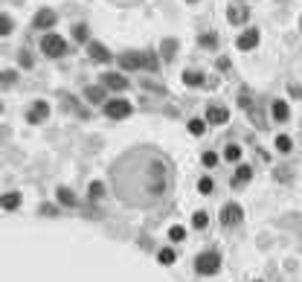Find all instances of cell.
Listing matches in <instances>:
<instances>
[{
  "instance_id": "1",
  "label": "cell",
  "mask_w": 302,
  "mask_h": 282,
  "mask_svg": "<svg viewBox=\"0 0 302 282\" xmlns=\"http://www.w3.org/2000/svg\"><path fill=\"white\" fill-rule=\"evenodd\" d=\"M116 195L128 204H151L169 189V163L160 151L137 149L113 166Z\"/></svg>"
},
{
  "instance_id": "2",
  "label": "cell",
  "mask_w": 302,
  "mask_h": 282,
  "mask_svg": "<svg viewBox=\"0 0 302 282\" xmlns=\"http://www.w3.org/2000/svg\"><path fill=\"white\" fill-rule=\"evenodd\" d=\"M116 61H119L122 70H151V73L160 70V59L151 50L148 52H122Z\"/></svg>"
},
{
  "instance_id": "3",
  "label": "cell",
  "mask_w": 302,
  "mask_h": 282,
  "mask_svg": "<svg viewBox=\"0 0 302 282\" xmlns=\"http://www.w3.org/2000/svg\"><path fill=\"white\" fill-rule=\"evenodd\" d=\"M195 271L201 273V276H215V273L221 271V253L218 250H203L195 256Z\"/></svg>"
},
{
  "instance_id": "4",
  "label": "cell",
  "mask_w": 302,
  "mask_h": 282,
  "mask_svg": "<svg viewBox=\"0 0 302 282\" xmlns=\"http://www.w3.org/2000/svg\"><path fill=\"white\" fill-rule=\"evenodd\" d=\"M41 52H44L47 59H64V55L70 52V47H67V41L61 38V35L50 32V35L41 38Z\"/></svg>"
},
{
  "instance_id": "5",
  "label": "cell",
  "mask_w": 302,
  "mask_h": 282,
  "mask_svg": "<svg viewBox=\"0 0 302 282\" xmlns=\"http://www.w3.org/2000/svg\"><path fill=\"white\" fill-rule=\"evenodd\" d=\"M102 111H105V117H111V120H128L134 114V105L128 99H108L102 105Z\"/></svg>"
},
{
  "instance_id": "6",
  "label": "cell",
  "mask_w": 302,
  "mask_h": 282,
  "mask_svg": "<svg viewBox=\"0 0 302 282\" xmlns=\"http://www.w3.org/2000/svg\"><path fill=\"white\" fill-rule=\"evenodd\" d=\"M47 120H50V105H47L44 99L32 102L29 111H26V122H32V125H41V122H47Z\"/></svg>"
},
{
  "instance_id": "7",
  "label": "cell",
  "mask_w": 302,
  "mask_h": 282,
  "mask_svg": "<svg viewBox=\"0 0 302 282\" xmlns=\"http://www.w3.org/2000/svg\"><path fill=\"white\" fill-rule=\"evenodd\" d=\"M241 221H244V210H241L235 201H230V204L221 210V224H227V227H235V224H241Z\"/></svg>"
},
{
  "instance_id": "8",
  "label": "cell",
  "mask_w": 302,
  "mask_h": 282,
  "mask_svg": "<svg viewBox=\"0 0 302 282\" xmlns=\"http://www.w3.org/2000/svg\"><path fill=\"white\" fill-rule=\"evenodd\" d=\"M102 88L105 91H128V79L122 73L108 70V73H102Z\"/></svg>"
},
{
  "instance_id": "9",
  "label": "cell",
  "mask_w": 302,
  "mask_h": 282,
  "mask_svg": "<svg viewBox=\"0 0 302 282\" xmlns=\"http://www.w3.org/2000/svg\"><path fill=\"white\" fill-rule=\"evenodd\" d=\"M84 47H87L90 61H96V64H108V61H111V52H108V47H105L102 41H87Z\"/></svg>"
},
{
  "instance_id": "10",
  "label": "cell",
  "mask_w": 302,
  "mask_h": 282,
  "mask_svg": "<svg viewBox=\"0 0 302 282\" xmlns=\"http://www.w3.org/2000/svg\"><path fill=\"white\" fill-rule=\"evenodd\" d=\"M259 38H262V35H259V30H244L241 35H238V41H235V47H238V50L241 52H250V50H256V47H259Z\"/></svg>"
},
{
  "instance_id": "11",
  "label": "cell",
  "mask_w": 302,
  "mask_h": 282,
  "mask_svg": "<svg viewBox=\"0 0 302 282\" xmlns=\"http://www.w3.org/2000/svg\"><path fill=\"white\" fill-rule=\"evenodd\" d=\"M230 122V111L224 105H209L206 108V125H227Z\"/></svg>"
},
{
  "instance_id": "12",
  "label": "cell",
  "mask_w": 302,
  "mask_h": 282,
  "mask_svg": "<svg viewBox=\"0 0 302 282\" xmlns=\"http://www.w3.org/2000/svg\"><path fill=\"white\" fill-rule=\"evenodd\" d=\"M32 23H35V30H52V26L58 23V18H55L52 9H38L35 18H32Z\"/></svg>"
},
{
  "instance_id": "13",
  "label": "cell",
  "mask_w": 302,
  "mask_h": 282,
  "mask_svg": "<svg viewBox=\"0 0 302 282\" xmlns=\"http://www.w3.org/2000/svg\"><path fill=\"white\" fill-rule=\"evenodd\" d=\"M247 18H250V9H247L244 3H230V9H227V20H230L232 26H241Z\"/></svg>"
},
{
  "instance_id": "14",
  "label": "cell",
  "mask_w": 302,
  "mask_h": 282,
  "mask_svg": "<svg viewBox=\"0 0 302 282\" xmlns=\"http://www.w3.org/2000/svg\"><path fill=\"white\" fill-rule=\"evenodd\" d=\"M250 181H253V169L247 166V163H238V169H235V175H232V186H235V189H244Z\"/></svg>"
},
{
  "instance_id": "15",
  "label": "cell",
  "mask_w": 302,
  "mask_h": 282,
  "mask_svg": "<svg viewBox=\"0 0 302 282\" xmlns=\"http://www.w3.org/2000/svg\"><path fill=\"white\" fill-rule=\"evenodd\" d=\"M270 114H273V120L276 122H285V120H291V108H288V102L285 99H276L270 105Z\"/></svg>"
},
{
  "instance_id": "16",
  "label": "cell",
  "mask_w": 302,
  "mask_h": 282,
  "mask_svg": "<svg viewBox=\"0 0 302 282\" xmlns=\"http://www.w3.org/2000/svg\"><path fill=\"white\" fill-rule=\"evenodd\" d=\"M84 99L87 102H93V105H105V88H102V84H90V88H87V91H84Z\"/></svg>"
},
{
  "instance_id": "17",
  "label": "cell",
  "mask_w": 302,
  "mask_h": 282,
  "mask_svg": "<svg viewBox=\"0 0 302 282\" xmlns=\"http://www.w3.org/2000/svg\"><path fill=\"white\" fill-rule=\"evenodd\" d=\"M177 47H180V44H177V38H166L160 44V55H163V61H171L174 59V55H177Z\"/></svg>"
},
{
  "instance_id": "18",
  "label": "cell",
  "mask_w": 302,
  "mask_h": 282,
  "mask_svg": "<svg viewBox=\"0 0 302 282\" xmlns=\"http://www.w3.org/2000/svg\"><path fill=\"white\" fill-rule=\"evenodd\" d=\"M203 73L201 70H183V84H186V88H201L203 84Z\"/></svg>"
},
{
  "instance_id": "19",
  "label": "cell",
  "mask_w": 302,
  "mask_h": 282,
  "mask_svg": "<svg viewBox=\"0 0 302 282\" xmlns=\"http://www.w3.org/2000/svg\"><path fill=\"white\" fill-rule=\"evenodd\" d=\"M20 201H23V198H20V192H6V195L0 198V207L12 212V210H18V207H20Z\"/></svg>"
},
{
  "instance_id": "20",
  "label": "cell",
  "mask_w": 302,
  "mask_h": 282,
  "mask_svg": "<svg viewBox=\"0 0 302 282\" xmlns=\"http://www.w3.org/2000/svg\"><path fill=\"white\" fill-rule=\"evenodd\" d=\"M55 198H58V204H64V207H76V192L67 189V186H58V189H55Z\"/></svg>"
},
{
  "instance_id": "21",
  "label": "cell",
  "mask_w": 302,
  "mask_h": 282,
  "mask_svg": "<svg viewBox=\"0 0 302 282\" xmlns=\"http://www.w3.org/2000/svg\"><path fill=\"white\" fill-rule=\"evenodd\" d=\"M198 47H203V50H215V47H218V35H215V32H203V35H198Z\"/></svg>"
},
{
  "instance_id": "22",
  "label": "cell",
  "mask_w": 302,
  "mask_h": 282,
  "mask_svg": "<svg viewBox=\"0 0 302 282\" xmlns=\"http://www.w3.org/2000/svg\"><path fill=\"white\" fill-rule=\"evenodd\" d=\"M73 38L79 41V44H87V41H90V30H87V23H76V26H73Z\"/></svg>"
},
{
  "instance_id": "23",
  "label": "cell",
  "mask_w": 302,
  "mask_h": 282,
  "mask_svg": "<svg viewBox=\"0 0 302 282\" xmlns=\"http://www.w3.org/2000/svg\"><path fill=\"white\" fill-rule=\"evenodd\" d=\"M224 160L238 163V160H241V146H235V143H230V146L224 149Z\"/></svg>"
},
{
  "instance_id": "24",
  "label": "cell",
  "mask_w": 302,
  "mask_h": 282,
  "mask_svg": "<svg viewBox=\"0 0 302 282\" xmlns=\"http://www.w3.org/2000/svg\"><path fill=\"white\" fill-rule=\"evenodd\" d=\"M157 262H160V265H174V262H177V253L171 250V247H163V250L157 253Z\"/></svg>"
},
{
  "instance_id": "25",
  "label": "cell",
  "mask_w": 302,
  "mask_h": 282,
  "mask_svg": "<svg viewBox=\"0 0 302 282\" xmlns=\"http://www.w3.org/2000/svg\"><path fill=\"white\" fill-rule=\"evenodd\" d=\"M189 134L192 137H203V131H206V120H189Z\"/></svg>"
},
{
  "instance_id": "26",
  "label": "cell",
  "mask_w": 302,
  "mask_h": 282,
  "mask_svg": "<svg viewBox=\"0 0 302 282\" xmlns=\"http://www.w3.org/2000/svg\"><path fill=\"white\" fill-rule=\"evenodd\" d=\"M291 149H293V140L288 137V134H279V137H276V151H282V154H288Z\"/></svg>"
},
{
  "instance_id": "27",
  "label": "cell",
  "mask_w": 302,
  "mask_h": 282,
  "mask_svg": "<svg viewBox=\"0 0 302 282\" xmlns=\"http://www.w3.org/2000/svg\"><path fill=\"white\" fill-rule=\"evenodd\" d=\"M87 195H90V201H102V195H105V183H102V181H93L90 189H87Z\"/></svg>"
},
{
  "instance_id": "28",
  "label": "cell",
  "mask_w": 302,
  "mask_h": 282,
  "mask_svg": "<svg viewBox=\"0 0 302 282\" xmlns=\"http://www.w3.org/2000/svg\"><path fill=\"white\" fill-rule=\"evenodd\" d=\"M206 224H209V215H206V212H195V215H192V227H195V230H206Z\"/></svg>"
},
{
  "instance_id": "29",
  "label": "cell",
  "mask_w": 302,
  "mask_h": 282,
  "mask_svg": "<svg viewBox=\"0 0 302 282\" xmlns=\"http://www.w3.org/2000/svg\"><path fill=\"white\" fill-rule=\"evenodd\" d=\"M201 163L206 166V169H212V166H218V163H221V157H218L215 151H203V154H201Z\"/></svg>"
},
{
  "instance_id": "30",
  "label": "cell",
  "mask_w": 302,
  "mask_h": 282,
  "mask_svg": "<svg viewBox=\"0 0 302 282\" xmlns=\"http://www.w3.org/2000/svg\"><path fill=\"white\" fill-rule=\"evenodd\" d=\"M12 30H15V20H12L9 15H0V38H3V35H9Z\"/></svg>"
},
{
  "instance_id": "31",
  "label": "cell",
  "mask_w": 302,
  "mask_h": 282,
  "mask_svg": "<svg viewBox=\"0 0 302 282\" xmlns=\"http://www.w3.org/2000/svg\"><path fill=\"white\" fill-rule=\"evenodd\" d=\"M212 189H215V181H212V178H201V181H198V192H201V195H212Z\"/></svg>"
},
{
  "instance_id": "32",
  "label": "cell",
  "mask_w": 302,
  "mask_h": 282,
  "mask_svg": "<svg viewBox=\"0 0 302 282\" xmlns=\"http://www.w3.org/2000/svg\"><path fill=\"white\" fill-rule=\"evenodd\" d=\"M15 81H18V73H15V70H3V73H0V84H3V88H9V84H15Z\"/></svg>"
},
{
  "instance_id": "33",
  "label": "cell",
  "mask_w": 302,
  "mask_h": 282,
  "mask_svg": "<svg viewBox=\"0 0 302 282\" xmlns=\"http://www.w3.org/2000/svg\"><path fill=\"white\" fill-rule=\"evenodd\" d=\"M169 239L171 242H183V239H186V230H183L180 224H174V227L169 230Z\"/></svg>"
},
{
  "instance_id": "34",
  "label": "cell",
  "mask_w": 302,
  "mask_h": 282,
  "mask_svg": "<svg viewBox=\"0 0 302 282\" xmlns=\"http://www.w3.org/2000/svg\"><path fill=\"white\" fill-rule=\"evenodd\" d=\"M238 105H241V108H250V105H253V96H250V91H247V88H241V91H238Z\"/></svg>"
},
{
  "instance_id": "35",
  "label": "cell",
  "mask_w": 302,
  "mask_h": 282,
  "mask_svg": "<svg viewBox=\"0 0 302 282\" xmlns=\"http://www.w3.org/2000/svg\"><path fill=\"white\" fill-rule=\"evenodd\" d=\"M41 215H58V207H52V204H41Z\"/></svg>"
},
{
  "instance_id": "36",
  "label": "cell",
  "mask_w": 302,
  "mask_h": 282,
  "mask_svg": "<svg viewBox=\"0 0 302 282\" xmlns=\"http://www.w3.org/2000/svg\"><path fill=\"white\" fill-rule=\"evenodd\" d=\"M288 93H291V99H302V88H299V84H288Z\"/></svg>"
},
{
  "instance_id": "37",
  "label": "cell",
  "mask_w": 302,
  "mask_h": 282,
  "mask_svg": "<svg viewBox=\"0 0 302 282\" xmlns=\"http://www.w3.org/2000/svg\"><path fill=\"white\" fill-rule=\"evenodd\" d=\"M215 67H218L221 73H230V59H218L215 61Z\"/></svg>"
},
{
  "instance_id": "38",
  "label": "cell",
  "mask_w": 302,
  "mask_h": 282,
  "mask_svg": "<svg viewBox=\"0 0 302 282\" xmlns=\"http://www.w3.org/2000/svg\"><path fill=\"white\" fill-rule=\"evenodd\" d=\"M20 64H23V67H29V64H32V55H29L26 50L20 52Z\"/></svg>"
},
{
  "instance_id": "39",
  "label": "cell",
  "mask_w": 302,
  "mask_h": 282,
  "mask_svg": "<svg viewBox=\"0 0 302 282\" xmlns=\"http://www.w3.org/2000/svg\"><path fill=\"white\" fill-rule=\"evenodd\" d=\"M186 3H198V0H186Z\"/></svg>"
},
{
  "instance_id": "40",
  "label": "cell",
  "mask_w": 302,
  "mask_h": 282,
  "mask_svg": "<svg viewBox=\"0 0 302 282\" xmlns=\"http://www.w3.org/2000/svg\"><path fill=\"white\" fill-rule=\"evenodd\" d=\"M0 111H3V105H0Z\"/></svg>"
},
{
  "instance_id": "41",
  "label": "cell",
  "mask_w": 302,
  "mask_h": 282,
  "mask_svg": "<svg viewBox=\"0 0 302 282\" xmlns=\"http://www.w3.org/2000/svg\"><path fill=\"white\" fill-rule=\"evenodd\" d=\"M256 282H262V279H256Z\"/></svg>"
}]
</instances>
